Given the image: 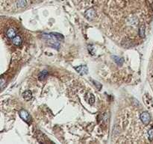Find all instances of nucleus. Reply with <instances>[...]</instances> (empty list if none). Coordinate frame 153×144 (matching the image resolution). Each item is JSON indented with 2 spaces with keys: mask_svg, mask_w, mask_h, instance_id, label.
I'll return each mask as SVG.
<instances>
[{
  "mask_svg": "<svg viewBox=\"0 0 153 144\" xmlns=\"http://www.w3.org/2000/svg\"><path fill=\"white\" fill-rule=\"evenodd\" d=\"M1 82H2V88H3V84H4V82H4V80H3V79H2Z\"/></svg>",
  "mask_w": 153,
  "mask_h": 144,
  "instance_id": "ddd939ff",
  "label": "nucleus"
},
{
  "mask_svg": "<svg viewBox=\"0 0 153 144\" xmlns=\"http://www.w3.org/2000/svg\"><path fill=\"white\" fill-rule=\"evenodd\" d=\"M19 114H20V117L22 118L25 122H26L27 123H29L31 122V116H30L29 113L27 111L21 110Z\"/></svg>",
  "mask_w": 153,
  "mask_h": 144,
  "instance_id": "f257e3e1",
  "label": "nucleus"
},
{
  "mask_svg": "<svg viewBox=\"0 0 153 144\" xmlns=\"http://www.w3.org/2000/svg\"><path fill=\"white\" fill-rule=\"evenodd\" d=\"M85 17H86V18H88V20H93L96 17V11L93 8L88 9V11L85 12Z\"/></svg>",
  "mask_w": 153,
  "mask_h": 144,
  "instance_id": "20e7f679",
  "label": "nucleus"
},
{
  "mask_svg": "<svg viewBox=\"0 0 153 144\" xmlns=\"http://www.w3.org/2000/svg\"><path fill=\"white\" fill-rule=\"evenodd\" d=\"M140 120L142 121V123L144 124V125H148L150 122V120H151V117H150V115L148 112L146 111H144L141 114H140Z\"/></svg>",
  "mask_w": 153,
  "mask_h": 144,
  "instance_id": "f03ea898",
  "label": "nucleus"
},
{
  "mask_svg": "<svg viewBox=\"0 0 153 144\" xmlns=\"http://www.w3.org/2000/svg\"><path fill=\"white\" fill-rule=\"evenodd\" d=\"M148 134H149V140H153V128H151L148 131Z\"/></svg>",
  "mask_w": 153,
  "mask_h": 144,
  "instance_id": "f8f14e48",
  "label": "nucleus"
},
{
  "mask_svg": "<svg viewBox=\"0 0 153 144\" xmlns=\"http://www.w3.org/2000/svg\"><path fill=\"white\" fill-rule=\"evenodd\" d=\"M22 97H23V99L25 100L28 101V100H30L32 98V93H31V92L30 90H26V91H25L23 93Z\"/></svg>",
  "mask_w": 153,
  "mask_h": 144,
  "instance_id": "0eeeda50",
  "label": "nucleus"
},
{
  "mask_svg": "<svg viewBox=\"0 0 153 144\" xmlns=\"http://www.w3.org/2000/svg\"><path fill=\"white\" fill-rule=\"evenodd\" d=\"M6 34H7L8 38H9L10 39L12 40V39L17 35V33H16V31H15V30H14V28H11L8 29Z\"/></svg>",
  "mask_w": 153,
  "mask_h": 144,
  "instance_id": "423d86ee",
  "label": "nucleus"
},
{
  "mask_svg": "<svg viewBox=\"0 0 153 144\" xmlns=\"http://www.w3.org/2000/svg\"><path fill=\"white\" fill-rule=\"evenodd\" d=\"M17 5L18 7H25L27 5V2H26V0H19L17 2Z\"/></svg>",
  "mask_w": 153,
  "mask_h": 144,
  "instance_id": "9d476101",
  "label": "nucleus"
},
{
  "mask_svg": "<svg viewBox=\"0 0 153 144\" xmlns=\"http://www.w3.org/2000/svg\"><path fill=\"white\" fill-rule=\"evenodd\" d=\"M75 69L79 73H80L81 75H85V74L88 73V67L85 65H81V66H79L77 67H75Z\"/></svg>",
  "mask_w": 153,
  "mask_h": 144,
  "instance_id": "7ed1b4c3",
  "label": "nucleus"
},
{
  "mask_svg": "<svg viewBox=\"0 0 153 144\" xmlns=\"http://www.w3.org/2000/svg\"><path fill=\"white\" fill-rule=\"evenodd\" d=\"M113 59H114V61L116 62L118 65H120V66L123 65V61H124L123 58H119V57H117V56H113Z\"/></svg>",
  "mask_w": 153,
  "mask_h": 144,
  "instance_id": "1a4fd4ad",
  "label": "nucleus"
},
{
  "mask_svg": "<svg viewBox=\"0 0 153 144\" xmlns=\"http://www.w3.org/2000/svg\"><path fill=\"white\" fill-rule=\"evenodd\" d=\"M12 42H13V43H14L15 46H21V44H22V38H21L19 35H16V36L12 39Z\"/></svg>",
  "mask_w": 153,
  "mask_h": 144,
  "instance_id": "39448f33",
  "label": "nucleus"
},
{
  "mask_svg": "<svg viewBox=\"0 0 153 144\" xmlns=\"http://www.w3.org/2000/svg\"><path fill=\"white\" fill-rule=\"evenodd\" d=\"M47 75H48V72H47L46 70H44V71L41 72V73H40V74H39V76H38L39 80H41H41H44V79H45L46 78Z\"/></svg>",
  "mask_w": 153,
  "mask_h": 144,
  "instance_id": "6e6552de",
  "label": "nucleus"
},
{
  "mask_svg": "<svg viewBox=\"0 0 153 144\" xmlns=\"http://www.w3.org/2000/svg\"><path fill=\"white\" fill-rule=\"evenodd\" d=\"M139 34L141 38H143L144 35H145V31H144V26L143 25H141L140 27V29H139Z\"/></svg>",
  "mask_w": 153,
  "mask_h": 144,
  "instance_id": "9b49d317",
  "label": "nucleus"
}]
</instances>
